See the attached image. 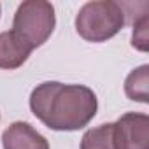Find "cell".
Segmentation results:
<instances>
[{
	"label": "cell",
	"instance_id": "obj_1",
	"mask_svg": "<svg viewBox=\"0 0 149 149\" xmlns=\"http://www.w3.org/2000/svg\"><path fill=\"white\" fill-rule=\"evenodd\" d=\"M30 109L49 130L76 132L97 116L98 100L88 86L46 81L33 88Z\"/></svg>",
	"mask_w": 149,
	"mask_h": 149
},
{
	"label": "cell",
	"instance_id": "obj_2",
	"mask_svg": "<svg viewBox=\"0 0 149 149\" xmlns=\"http://www.w3.org/2000/svg\"><path fill=\"white\" fill-rule=\"evenodd\" d=\"M126 25V13L112 0L86 2L76 16V30L88 42H105Z\"/></svg>",
	"mask_w": 149,
	"mask_h": 149
},
{
	"label": "cell",
	"instance_id": "obj_3",
	"mask_svg": "<svg viewBox=\"0 0 149 149\" xmlns=\"http://www.w3.org/2000/svg\"><path fill=\"white\" fill-rule=\"evenodd\" d=\"M54 25H56V16L51 2L26 0V2L19 4L14 14L13 32L32 49H35L51 37Z\"/></svg>",
	"mask_w": 149,
	"mask_h": 149
},
{
	"label": "cell",
	"instance_id": "obj_4",
	"mask_svg": "<svg viewBox=\"0 0 149 149\" xmlns=\"http://www.w3.org/2000/svg\"><path fill=\"white\" fill-rule=\"evenodd\" d=\"M116 149H149V116L126 112L114 123Z\"/></svg>",
	"mask_w": 149,
	"mask_h": 149
},
{
	"label": "cell",
	"instance_id": "obj_5",
	"mask_svg": "<svg viewBox=\"0 0 149 149\" xmlns=\"http://www.w3.org/2000/svg\"><path fill=\"white\" fill-rule=\"evenodd\" d=\"M4 149H49V142L32 125L14 121L2 133Z\"/></svg>",
	"mask_w": 149,
	"mask_h": 149
},
{
	"label": "cell",
	"instance_id": "obj_6",
	"mask_svg": "<svg viewBox=\"0 0 149 149\" xmlns=\"http://www.w3.org/2000/svg\"><path fill=\"white\" fill-rule=\"evenodd\" d=\"M33 49L23 42L13 30L0 33V68L14 70L19 68Z\"/></svg>",
	"mask_w": 149,
	"mask_h": 149
},
{
	"label": "cell",
	"instance_id": "obj_7",
	"mask_svg": "<svg viewBox=\"0 0 149 149\" xmlns=\"http://www.w3.org/2000/svg\"><path fill=\"white\" fill-rule=\"evenodd\" d=\"M125 93L130 100L140 104L149 102V65H140L128 74L125 81Z\"/></svg>",
	"mask_w": 149,
	"mask_h": 149
},
{
	"label": "cell",
	"instance_id": "obj_8",
	"mask_svg": "<svg viewBox=\"0 0 149 149\" xmlns=\"http://www.w3.org/2000/svg\"><path fill=\"white\" fill-rule=\"evenodd\" d=\"M81 149H116L114 123H104L90 128L81 139Z\"/></svg>",
	"mask_w": 149,
	"mask_h": 149
},
{
	"label": "cell",
	"instance_id": "obj_9",
	"mask_svg": "<svg viewBox=\"0 0 149 149\" xmlns=\"http://www.w3.org/2000/svg\"><path fill=\"white\" fill-rule=\"evenodd\" d=\"M149 16L147 13H142L133 21V33H132V46L139 51L149 49Z\"/></svg>",
	"mask_w": 149,
	"mask_h": 149
}]
</instances>
